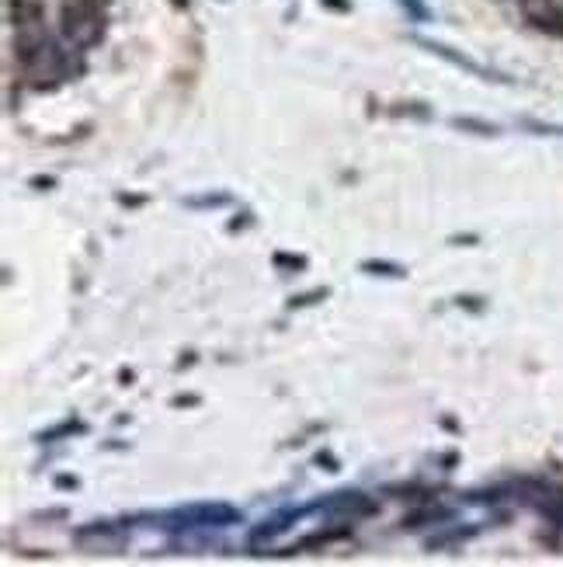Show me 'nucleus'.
I'll use <instances>...</instances> for the list:
<instances>
[{"instance_id":"obj_1","label":"nucleus","mask_w":563,"mask_h":567,"mask_svg":"<svg viewBox=\"0 0 563 567\" xmlns=\"http://www.w3.org/2000/svg\"><path fill=\"white\" fill-rule=\"evenodd\" d=\"M60 32L73 49H91L105 39V21L94 0H73L60 14Z\"/></svg>"},{"instance_id":"obj_2","label":"nucleus","mask_w":563,"mask_h":567,"mask_svg":"<svg viewBox=\"0 0 563 567\" xmlns=\"http://www.w3.org/2000/svg\"><path fill=\"white\" fill-rule=\"evenodd\" d=\"M171 519L185 522V526H230L240 515L230 505H192V508H178Z\"/></svg>"},{"instance_id":"obj_3","label":"nucleus","mask_w":563,"mask_h":567,"mask_svg":"<svg viewBox=\"0 0 563 567\" xmlns=\"http://www.w3.org/2000/svg\"><path fill=\"white\" fill-rule=\"evenodd\" d=\"M414 42H418L421 49H428V53H435L438 60H445V63H452V67L466 70V74H473V77H484V81H501V74H494V70L480 67V63H473L470 56L456 53V49H452V46H445V42H438V39H414Z\"/></svg>"},{"instance_id":"obj_4","label":"nucleus","mask_w":563,"mask_h":567,"mask_svg":"<svg viewBox=\"0 0 563 567\" xmlns=\"http://www.w3.org/2000/svg\"><path fill=\"white\" fill-rule=\"evenodd\" d=\"M327 512H345V515H372L376 512V501H369L365 494L358 491H345V494H334V501H327Z\"/></svg>"},{"instance_id":"obj_5","label":"nucleus","mask_w":563,"mask_h":567,"mask_svg":"<svg viewBox=\"0 0 563 567\" xmlns=\"http://www.w3.org/2000/svg\"><path fill=\"white\" fill-rule=\"evenodd\" d=\"M362 272H376V275H386V279H404L407 268L397 265V261H362Z\"/></svg>"},{"instance_id":"obj_6","label":"nucleus","mask_w":563,"mask_h":567,"mask_svg":"<svg viewBox=\"0 0 563 567\" xmlns=\"http://www.w3.org/2000/svg\"><path fill=\"white\" fill-rule=\"evenodd\" d=\"M452 126L456 129H466V133H480V136H497V126H491V122H480V119H452Z\"/></svg>"},{"instance_id":"obj_7","label":"nucleus","mask_w":563,"mask_h":567,"mask_svg":"<svg viewBox=\"0 0 563 567\" xmlns=\"http://www.w3.org/2000/svg\"><path fill=\"white\" fill-rule=\"evenodd\" d=\"M352 529H331V533H313V536H306L303 540V547H320V543H334V540H341V536H348Z\"/></svg>"},{"instance_id":"obj_8","label":"nucleus","mask_w":563,"mask_h":567,"mask_svg":"<svg viewBox=\"0 0 563 567\" xmlns=\"http://www.w3.org/2000/svg\"><path fill=\"white\" fill-rule=\"evenodd\" d=\"M522 129H529V133H557L563 136V126H557V122H536V119H522Z\"/></svg>"},{"instance_id":"obj_9","label":"nucleus","mask_w":563,"mask_h":567,"mask_svg":"<svg viewBox=\"0 0 563 567\" xmlns=\"http://www.w3.org/2000/svg\"><path fill=\"white\" fill-rule=\"evenodd\" d=\"M313 300H327V289H313V293H303V296H292L289 307H313Z\"/></svg>"},{"instance_id":"obj_10","label":"nucleus","mask_w":563,"mask_h":567,"mask_svg":"<svg viewBox=\"0 0 563 567\" xmlns=\"http://www.w3.org/2000/svg\"><path fill=\"white\" fill-rule=\"evenodd\" d=\"M70 432H84V425H80V421H63V425H56L53 432H42V442L60 439V435H70Z\"/></svg>"},{"instance_id":"obj_11","label":"nucleus","mask_w":563,"mask_h":567,"mask_svg":"<svg viewBox=\"0 0 563 567\" xmlns=\"http://www.w3.org/2000/svg\"><path fill=\"white\" fill-rule=\"evenodd\" d=\"M400 4H404L407 7V11H411L414 14V18H428V7H424V4H418V0H400Z\"/></svg>"},{"instance_id":"obj_12","label":"nucleus","mask_w":563,"mask_h":567,"mask_svg":"<svg viewBox=\"0 0 563 567\" xmlns=\"http://www.w3.org/2000/svg\"><path fill=\"white\" fill-rule=\"evenodd\" d=\"M28 185H32V188H46V192H49V188H56V178H49V174H35Z\"/></svg>"},{"instance_id":"obj_13","label":"nucleus","mask_w":563,"mask_h":567,"mask_svg":"<svg viewBox=\"0 0 563 567\" xmlns=\"http://www.w3.org/2000/svg\"><path fill=\"white\" fill-rule=\"evenodd\" d=\"M230 202V195H209V199H192V206H223Z\"/></svg>"},{"instance_id":"obj_14","label":"nucleus","mask_w":563,"mask_h":567,"mask_svg":"<svg viewBox=\"0 0 563 567\" xmlns=\"http://www.w3.org/2000/svg\"><path fill=\"white\" fill-rule=\"evenodd\" d=\"M275 265H292V268H303V258H289V254H275Z\"/></svg>"},{"instance_id":"obj_15","label":"nucleus","mask_w":563,"mask_h":567,"mask_svg":"<svg viewBox=\"0 0 563 567\" xmlns=\"http://www.w3.org/2000/svg\"><path fill=\"white\" fill-rule=\"evenodd\" d=\"M185 404H199V397H174V407H185Z\"/></svg>"},{"instance_id":"obj_16","label":"nucleus","mask_w":563,"mask_h":567,"mask_svg":"<svg viewBox=\"0 0 563 567\" xmlns=\"http://www.w3.org/2000/svg\"><path fill=\"white\" fill-rule=\"evenodd\" d=\"M56 484H60V487H77V477H60Z\"/></svg>"}]
</instances>
